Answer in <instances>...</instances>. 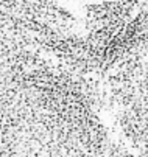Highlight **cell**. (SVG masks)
<instances>
[{
  "mask_svg": "<svg viewBox=\"0 0 148 157\" xmlns=\"http://www.w3.org/2000/svg\"><path fill=\"white\" fill-rule=\"evenodd\" d=\"M104 82L122 136L137 152L148 134V61L125 64L104 76Z\"/></svg>",
  "mask_w": 148,
  "mask_h": 157,
  "instance_id": "1",
  "label": "cell"
},
{
  "mask_svg": "<svg viewBox=\"0 0 148 157\" xmlns=\"http://www.w3.org/2000/svg\"><path fill=\"white\" fill-rule=\"evenodd\" d=\"M140 3L136 2H98L89 3L86 8V20H84V30L86 33L98 31L109 25L119 22L128 20L134 17L140 8Z\"/></svg>",
  "mask_w": 148,
  "mask_h": 157,
  "instance_id": "2",
  "label": "cell"
},
{
  "mask_svg": "<svg viewBox=\"0 0 148 157\" xmlns=\"http://www.w3.org/2000/svg\"><path fill=\"white\" fill-rule=\"evenodd\" d=\"M108 155L109 157H140V155L134 154L133 151H130L128 148L123 145V142L119 140V139H111L109 140Z\"/></svg>",
  "mask_w": 148,
  "mask_h": 157,
  "instance_id": "3",
  "label": "cell"
},
{
  "mask_svg": "<svg viewBox=\"0 0 148 157\" xmlns=\"http://www.w3.org/2000/svg\"><path fill=\"white\" fill-rule=\"evenodd\" d=\"M137 155H140V157H148V134L145 136V139H143V142H142V145H140V148H139V151H137Z\"/></svg>",
  "mask_w": 148,
  "mask_h": 157,
  "instance_id": "4",
  "label": "cell"
},
{
  "mask_svg": "<svg viewBox=\"0 0 148 157\" xmlns=\"http://www.w3.org/2000/svg\"><path fill=\"white\" fill-rule=\"evenodd\" d=\"M0 129H2V120H0Z\"/></svg>",
  "mask_w": 148,
  "mask_h": 157,
  "instance_id": "5",
  "label": "cell"
}]
</instances>
